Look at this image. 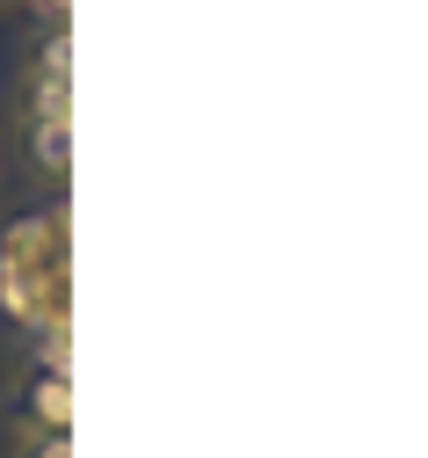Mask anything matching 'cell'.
<instances>
[{"instance_id":"cell-1","label":"cell","mask_w":428,"mask_h":458,"mask_svg":"<svg viewBox=\"0 0 428 458\" xmlns=\"http://www.w3.org/2000/svg\"><path fill=\"white\" fill-rule=\"evenodd\" d=\"M66 306H73V241L66 204H58L0 233V313L29 335H66Z\"/></svg>"},{"instance_id":"cell-2","label":"cell","mask_w":428,"mask_h":458,"mask_svg":"<svg viewBox=\"0 0 428 458\" xmlns=\"http://www.w3.org/2000/svg\"><path fill=\"white\" fill-rule=\"evenodd\" d=\"M15 429H73L66 335H44V364H22V386H15Z\"/></svg>"},{"instance_id":"cell-6","label":"cell","mask_w":428,"mask_h":458,"mask_svg":"<svg viewBox=\"0 0 428 458\" xmlns=\"http://www.w3.org/2000/svg\"><path fill=\"white\" fill-rule=\"evenodd\" d=\"M29 8H37L44 22H66V0H29Z\"/></svg>"},{"instance_id":"cell-5","label":"cell","mask_w":428,"mask_h":458,"mask_svg":"<svg viewBox=\"0 0 428 458\" xmlns=\"http://www.w3.org/2000/svg\"><path fill=\"white\" fill-rule=\"evenodd\" d=\"M8 458H73V437L66 429H22Z\"/></svg>"},{"instance_id":"cell-4","label":"cell","mask_w":428,"mask_h":458,"mask_svg":"<svg viewBox=\"0 0 428 458\" xmlns=\"http://www.w3.org/2000/svg\"><path fill=\"white\" fill-rule=\"evenodd\" d=\"M22 109H73V37H66V22H51L44 59L29 66V88H22Z\"/></svg>"},{"instance_id":"cell-3","label":"cell","mask_w":428,"mask_h":458,"mask_svg":"<svg viewBox=\"0 0 428 458\" xmlns=\"http://www.w3.org/2000/svg\"><path fill=\"white\" fill-rule=\"evenodd\" d=\"M22 146L44 167V182L66 190V175H73V109H22Z\"/></svg>"}]
</instances>
